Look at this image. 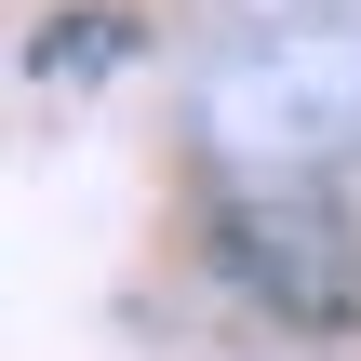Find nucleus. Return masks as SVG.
<instances>
[{
	"label": "nucleus",
	"mask_w": 361,
	"mask_h": 361,
	"mask_svg": "<svg viewBox=\"0 0 361 361\" xmlns=\"http://www.w3.org/2000/svg\"><path fill=\"white\" fill-rule=\"evenodd\" d=\"M214 255H228V281H255L281 322H348L361 308V241L348 214L322 201V188H228L214 201Z\"/></svg>",
	"instance_id": "f257e3e1"
}]
</instances>
